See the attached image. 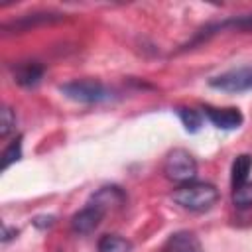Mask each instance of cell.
Returning <instances> with one entry per match:
<instances>
[{
  "instance_id": "6da1fadb",
  "label": "cell",
  "mask_w": 252,
  "mask_h": 252,
  "mask_svg": "<svg viewBox=\"0 0 252 252\" xmlns=\"http://www.w3.org/2000/svg\"><path fill=\"white\" fill-rule=\"evenodd\" d=\"M171 199L185 211L191 213H205L215 207L219 201V189L205 181H189L173 189Z\"/></svg>"
},
{
  "instance_id": "7a4b0ae2",
  "label": "cell",
  "mask_w": 252,
  "mask_h": 252,
  "mask_svg": "<svg viewBox=\"0 0 252 252\" xmlns=\"http://www.w3.org/2000/svg\"><path fill=\"white\" fill-rule=\"evenodd\" d=\"M59 93L67 96L69 100L81 102V104H98V102H108L116 96V93L106 87L100 81L94 79H77L59 85Z\"/></svg>"
},
{
  "instance_id": "3957f363",
  "label": "cell",
  "mask_w": 252,
  "mask_h": 252,
  "mask_svg": "<svg viewBox=\"0 0 252 252\" xmlns=\"http://www.w3.org/2000/svg\"><path fill=\"white\" fill-rule=\"evenodd\" d=\"M163 173H165V177L169 181L179 183V185L195 181V177H197V161L187 150L173 148L163 159Z\"/></svg>"
},
{
  "instance_id": "277c9868",
  "label": "cell",
  "mask_w": 252,
  "mask_h": 252,
  "mask_svg": "<svg viewBox=\"0 0 252 252\" xmlns=\"http://www.w3.org/2000/svg\"><path fill=\"white\" fill-rule=\"evenodd\" d=\"M209 87L222 93H246L252 91V65H242L228 69L220 75L209 79Z\"/></svg>"
},
{
  "instance_id": "5b68a950",
  "label": "cell",
  "mask_w": 252,
  "mask_h": 252,
  "mask_svg": "<svg viewBox=\"0 0 252 252\" xmlns=\"http://www.w3.org/2000/svg\"><path fill=\"white\" fill-rule=\"evenodd\" d=\"M63 20H65V14H61V12H53V10L33 12V14H26V16H20L16 20H10V22L2 24V32L4 33H24V32L35 30L39 26L59 24Z\"/></svg>"
},
{
  "instance_id": "8992f818",
  "label": "cell",
  "mask_w": 252,
  "mask_h": 252,
  "mask_svg": "<svg viewBox=\"0 0 252 252\" xmlns=\"http://www.w3.org/2000/svg\"><path fill=\"white\" fill-rule=\"evenodd\" d=\"M220 30H242V32H250L252 30V14H244V16H234V18H228V20H222V22H217V24H209L205 28H201L195 37L183 47V49H189L205 39H209L211 35H215L217 32Z\"/></svg>"
},
{
  "instance_id": "52a82bcc",
  "label": "cell",
  "mask_w": 252,
  "mask_h": 252,
  "mask_svg": "<svg viewBox=\"0 0 252 252\" xmlns=\"http://www.w3.org/2000/svg\"><path fill=\"white\" fill-rule=\"evenodd\" d=\"M106 211L93 205V203H87L81 211H77L73 217H71V230L75 234H91L93 230L98 228V224L102 222Z\"/></svg>"
},
{
  "instance_id": "ba28073f",
  "label": "cell",
  "mask_w": 252,
  "mask_h": 252,
  "mask_svg": "<svg viewBox=\"0 0 252 252\" xmlns=\"http://www.w3.org/2000/svg\"><path fill=\"white\" fill-rule=\"evenodd\" d=\"M203 114L211 120V124L219 130H236L242 126L244 116L238 108L228 106V108H215V106H203Z\"/></svg>"
},
{
  "instance_id": "9c48e42d",
  "label": "cell",
  "mask_w": 252,
  "mask_h": 252,
  "mask_svg": "<svg viewBox=\"0 0 252 252\" xmlns=\"http://www.w3.org/2000/svg\"><path fill=\"white\" fill-rule=\"evenodd\" d=\"M43 73H45V67L39 61H20L12 69L14 83L24 89H32L39 85V81L43 79Z\"/></svg>"
},
{
  "instance_id": "30bf717a",
  "label": "cell",
  "mask_w": 252,
  "mask_h": 252,
  "mask_svg": "<svg viewBox=\"0 0 252 252\" xmlns=\"http://www.w3.org/2000/svg\"><path fill=\"white\" fill-rule=\"evenodd\" d=\"M89 203H93V205H96V207H100L108 213L110 209L122 207L126 203V193L116 185H104V187H100L98 191H94L91 195Z\"/></svg>"
},
{
  "instance_id": "8fae6325",
  "label": "cell",
  "mask_w": 252,
  "mask_h": 252,
  "mask_svg": "<svg viewBox=\"0 0 252 252\" xmlns=\"http://www.w3.org/2000/svg\"><path fill=\"white\" fill-rule=\"evenodd\" d=\"M167 252H203L201 240L189 232V230H177L169 236L167 244H165Z\"/></svg>"
},
{
  "instance_id": "7c38bea8",
  "label": "cell",
  "mask_w": 252,
  "mask_h": 252,
  "mask_svg": "<svg viewBox=\"0 0 252 252\" xmlns=\"http://www.w3.org/2000/svg\"><path fill=\"white\" fill-rule=\"evenodd\" d=\"M250 169H252V156L240 154V156L234 158L232 167H230V185H232V189L248 181Z\"/></svg>"
},
{
  "instance_id": "4fadbf2b",
  "label": "cell",
  "mask_w": 252,
  "mask_h": 252,
  "mask_svg": "<svg viewBox=\"0 0 252 252\" xmlns=\"http://www.w3.org/2000/svg\"><path fill=\"white\" fill-rule=\"evenodd\" d=\"M175 114L179 116L181 124L185 126V130L189 134H195V132L201 130V126H203V112H199V110H195L191 106H177Z\"/></svg>"
},
{
  "instance_id": "5bb4252c",
  "label": "cell",
  "mask_w": 252,
  "mask_h": 252,
  "mask_svg": "<svg viewBox=\"0 0 252 252\" xmlns=\"http://www.w3.org/2000/svg\"><path fill=\"white\" fill-rule=\"evenodd\" d=\"M98 252H132V242L120 234H104L98 240Z\"/></svg>"
},
{
  "instance_id": "9a60e30c",
  "label": "cell",
  "mask_w": 252,
  "mask_h": 252,
  "mask_svg": "<svg viewBox=\"0 0 252 252\" xmlns=\"http://www.w3.org/2000/svg\"><path fill=\"white\" fill-rule=\"evenodd\" d=\"M232 205L236 209H250L252 207V183L246 181L232 189Z\"/></svg>"
},
{
  "instance_id": "2e32d148",
  "label": "cell",
  "mask_w": 252,
  "mask_h": 252,
  "mask_svg": "<svg viewBox=\"0 0 252 252\" xmlns=\"http://www.w3.org/2000/svg\"><path fill=\"white\" fill-rule=\"evenodd\" d=\"M20 158H22V136L14 138V140L8 144V148L4 150V154H2V171H6V169H8L12 163H16Z\"/></svg>"
},
{
  "instance_id": "e0dca14e",
  "label": "cell",
  "mask_w": 252,
  "mask_h": 252,
  "mask_svg": "<svg viewBox=\"0 0 252 252\" xmlns=\"http://www.w3.org/2000/svg\"><path fill=\"white\" fill-rule=\"evenodd\" d=\"M16 130V114L10 106H2L0 112V138L6 140L12 132Z\"/></svg>"
},
{
  "instance_id": "ac0fdd59",
  "label": "cell",
  "mask_w": 252,
  "mask_h": 252,
  "mask_svg": "<svg viewBox=\"0 0 252 252\" xmlns=\"http://www.w3.org/2000/svg\"><path fill=\"white\" fill-rule=\"evenodd\" d=\"M32 224L35 228H39V230H45V228H51L55 224V217L53 215H39V217H35L32 220Z\"/></svg>"
},
{
  "instance_id": "d6986e66",
  "label": "cell",
  "mask_w": 252,
  "mask_h": 252,
  "mask_svg": "<svg viewBox=\"0 0 252 252\" xmlns=\"http://www.w3.org/2000/svg\"><path fill=\"white\" fill-rule=\"evenodd\" d=\"M16 236H18V228H12V226H8V224L2 226V242H4V244L10 242V240L16 238Z\"/></svg>"
}]
</instances>
